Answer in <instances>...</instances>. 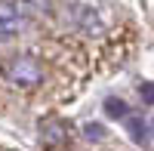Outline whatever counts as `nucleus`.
Instances as JSON below:
<instances>
[{"label":"nucleus","mask_w":154,"mask_h":151,"mask_svg":"<svg viewBox=\"0 0 154 151\" xmlns=\"http://www.w3.org/2000/svg\"><path fill=\"white\" fill-rule=\"evenodd\" d=\"M6 80L12 86H19V90H31V86H37L43 80V68L31 56H12L6 62Z\"/></svg>","instance_id":"nucleus-1"},{"label":"nucleus","mask_w":154,"mask_h":151,"mask_svg":"<svg viewBox=\"0 0 154 151\" xmlns=\"http://www.w3.org/2000/svg\"><path fill=\"white\" fill-rule=\"evenodd\" d=\"M71 142V123L62 117H46L40 120V148L43 151H59Z\"/></svg>","instance_id":"nucleus-2"},{"label":"nucleus","mask_w":154,"mask_h":151,"mask_svg":"<svg viewBox=\"0 0 154 151\" xmlns=\"http://www.w3.org/2000/svg\"><path fill=\"white\" fill-rule=\"evenodd\" d=\"M25 25V3L22 0H0V40L19 34Z\"/></svg>","instance_id":"nucleus-3"},{"label":"nucleus","mask_w":154,"mask_h":151,"mask_svg":"<svg viewBox=\"0 0 154 151\" xmlns=\"http://www.w3.org/2000/svg\"><path fill=\"white\" fill-rule=\"evenodd\" d=\"M123 120H126V130H130L133 142L148 148V145H151V136H148V133H151V127H148V120H145V117H139V114H126Z\"/></svg>","instance_id":"nucleus-4"},{"label":"nucleus","mask_w":154,"mask_h":151,"mask_svg":"<svg viewBox=\"0 0 154 151\" xmlns=\"http://www.w3.org/2000/svg\"><path fill=\"white\" fill-rule=\"evenodd\" d=\"M77 16H80V25H83V31H99L102 25H99V16L93 9H86V6H80L77 9Z\"/></svg>","instance_id":"nucleus-5"},{"label":"nucleus","mask_w":154,"mask_h":151,"mask_svg":"<svg viewBox=\"0 0 154 151\" xmlns=\"http://www.w3.org/2000/svg\"><path fill=\"white\" fill-rule=\"evenodd\" d=\"M83 139L86 142H102L105 139V127H102V123H86L83 127Z\"/></svg>","instance_id":"nucleus-6"},{"label":"nucleus","mask_w":154,"mask_h":151,"mask_svg":"<svg viewBox=\"0 0 154 151\" xmlns=\"http://www.w3.org/2000/svg\"><path fill=\"white\" fill-rule=\"evenodd\" d=\"M105 111H108L111 117H126V114H130V111H126V105L120 102V99H105Z\"/></svg>","instance_id":"nucleus-7"},{"label":"nucleus","mask_w":154,"mask_h":151,"mask_svg":"<svg viewBox=\"0 0 154 151\" xmlns=\"http://www.w3.org/2000/svg\"><path fill=\"white\" fill-rule=\"evenodd\" d=\"M139 93H142L145 105H151V102H154V90H151V83H142V86H139Z\"/></svg>","instance_id":"nucleus-8"}]
</instances>
